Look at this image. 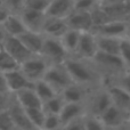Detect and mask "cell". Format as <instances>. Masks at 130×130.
<instances>
[{
    "mask_svg": "<svg viewBox=\"0 0 130 130\" xmlns=\"http://www.w3.org/2000/svg\"><path fill=\"white\" fill-rule=\"evenodd\" d=\"M11 11L9 10V8L6 6V4H5L4 1L0 2V23H2L5 20H6V17L10 14Z\"/></svg>",
    "mask_w": 130,
    "mask_h": 130,
    "instance_id": "obj_38",
    "label": "cell"
},
{
    "mask_svg": "<svg viewBox=\"0 0 130 130\" xmlns=\"http://www.w3.org/2000/svg\"><path fill=\"white\" fill-rule=\"evenodd\" d=\"M2 26H4L6 34L14 37H18L20 34H22L23 32H25L27 30L18 13L9 14L6 17V20L2 22Z\"/></svg>",
    "mask_w": 130,
    "mask_h": 130,
    "instance_id": "obj_22",
    "label": "cell"
},
{
    "mask_svg": "<svg viewBox=\"0 0 130 130\" xmlns=\"http://www.w3.org/2000/svg\"><path fill=\"white\" fill-rule=\"evenodd\" d=\"M4 75H5V79H6L8 90L11 94L20 89H23V88L33 87L34 82H32L31 80H29L24 75V73L20 70V67L16 70H11V71L6 72V73H4Z\"/></svg>",
    "mask_w": 130,
    "mask_h": 130,
    "instance_id": "obj_16",
    "label": "cell"
},
{
    "mask_svg": "<svg viewBox=\"0 0 130 130\" xmlns=\"http://www.w3.org/2000/svg\"><path fill=\"white\" fill-rule=\"evenodd\" d=\"M10 95L11 94H0V111H4L8 107Z\"/></svg>",
    "mask_w": 130,
    "mask_h": 130,
    "instance_id": "obj_37",
    "label": "cell"
},
{
    "mask_svg": "<svg viewBox=\"0 0 130 130\" xmlns=\"http://www.w3.org/2000/svg\"><path fill=\"white\" fill-rule=\"evenodd\" d=\"M24 1L25 0H4V2L11 13H20L24 7Z\"/></svg>",
    "mask_w": 130,
    "mask_h": 130,
    "instance_id": "obj_36",
    "label": "cell"
},
{
    "mask_svg": "<svg viewBox=\"0 0 130 130\" xmlns=\"http://www.w3.org/2000/svg\"><path fill=\"white\" fill-rule=\"evenodd\" d=\"M120 56L126 65L127 70H130V38L123 37L120 45Z\"/></svg>",
    "mask_w": 130,
    "mask_h": 130,
    "instance_id": "obj_32",
    "label": "cell"
},
{
    "mask_svg": "<svg viewBox=\"0 0 130 130\" xmlns=\"http://www.w3.org/2000/svg\"><path fill=\"white\" fill-rule=\"evenodd\" d=\"M90 62L94 64L97 71L104 76V82L105 80L119 75L127 70L119 54H110V53L98 50L96 55L90 59Z\"/></svg>",
    "mask_w": 130,
    "mask_h": 130,
    "instance_id": "obj_2",
    "label": "cell"
},
{
    "mask_svg": "<svg viewBox=\"0 0 130 130\" xmlns=\"http://www.w3.org/2000/svg\"><path fill=\"white\" fill-rule=\"evenodd\" d=\"M1 47L4 48L8 54H10L20 64L23 63L24 61H26L30 56L33 55L23 45V42L18 39V37L9 36V34H6V37L2 39Z\"/></svg>",
    "mask_w": 130,
    "mask_h": 130,
    "instance_id": "obj_10",
    "label": "cell"
},
{
    "mask_svg": "<svg viewBox=\"0 0 130 130\" xmlns=\"http://www.w3.org/2000/svg\"><path fill=\"white\" fill-rule=\"evenodd\" d=\"M97 52H98V46H97L95 33L92 31H83L80 34V39H79L75 53L72 56H76L79 58L90 61L96 55Z\"/></svg>",
    "mask_w": 130,
    "mask_h": 130,
    "instance_id": "obj_9",
    "label": "cell"
},
{
    "mask_svg": "<svg viewBox=\"0 0 130 130\" xmlns=\"http://www.w3.org/2000/svg\"><path fill=\"white\" fill-rule=\"evenodd\" d=\"M2 1H4V0H0V2H2Z\"/></svg>",
    "mask_w": 130,
    "mask_h": 130,
    "instance_id": "obj_45",
    "label": "cell"
},
{
    "mask_svg": "<svg viewBox=\"0 0 130 130\" xmlns=\"http://www.w3.org/2000/svg\"><path fill=\"white\" fill-rule=\"evenodd\" d=\"M0 94H11V92H9L6 79H5L4 73H1V72H0Z\"/></svg>",
    "mask_w": 130,
    "mask_h": 130,
    "instance_id": "obj_39",
    "label": "cell"
},
{
    "mask_svg": "<svg viewBox=\"0 0 130 130\" xmlns=\"http://www.w3.org/2000/svg\"><path fill=\"white\" fill-rule=\"evenodd\" d=\"M33 89H34V91L37 92V95L39 96V98L41 99L42 103L48 101L49 98H52V97L55 96L56 94H58V92L54 89V87H52V86L46 80H43V79L34 81Z\"/></svg>",
    "mask_w": 130,
    "mask_h": 130,
    "instance_id": "obj_25",
    "label": "cell"
},
{
    "mask_svg": "<svg viewBox=\"0 0 130 130\" xmlns=\"http://www.w3.org/2000/svg\"><path fill=\"white\" fill-rule=\"evenodd\" d=\"M107 81L119 85L120 87H122L124 90H127L130 94V70H126L119 75H115L111 79H107V80H105V82H107Z\"/></svg>",
    "mask_w": 130,
    "mask_h": 130,
    "instance_id": "obj_30",
    "label": "cell"
},
{
    "mask_svg": "<svg viewBox=\"0 0 130 130\" xmlns=\"http://www.w3.org/2000/svg\"><path fill=\"white\" fill-rule=\"evenodd\" d=\"M17 102L23 106L24 108H32V107H41L42 102L34 91L33 87H27L20 89L17 91L13 92Z\"/></svg>",
    "mask_w": 130,
    "mask_h": 130,
    "instance_id": "obj_21",
    "label": "cell"
},
{
    "mask_svg": "<svg viewBox=\"0 0 130 130\" xmlns=\"http://www.w3.org/2000/svg\"><path fill=\"white\" fill-rule=\"evenodd\" d=\"M95 87H88L80 83L72 82L61 91L65 102H76V103H86L90 91Z\"/></svg>",
    "mask_w": 130,
    "mask_h": 130,
    "instance_id": "obj_13",
    "label": "cell"
},
{
    "mask_svg": "<svg viewBox=\"0 0 130 130\" xmlns=\"http://www.w3.org/2000/svg\"><path fill=\"white\" fill-rule=\"evenodd\" d=\"M128 126H129V128H130V110L128 111Z\"/></svg>",
    "mask_w": 130,
    "mask_h": 130,
    "instance_id": "obj_43",
    "label": "cell"
},
{
    "mask_svg": "<svg viewBox=\"0 0 130 130\" xmlns=\"http://www.w3.org/2000/svg\"><path fill=\"white\" fill-rule=\"evenodd\" d=\"M85 104H86V113L101 117L113 103L105 85H102L98 86V87H95L90 91Z\"/></svg>",
    "mask_w": 130,
    "mask_h": 130,
    "instance_id": "obj_3",
    "label": "cell"
},
{
    "mask_svg": "<svg viewBox=\"0 0 130 130\" xmlns=\"http://www.w3.org/2000/svg\"><path fill=\"white\" fill-rule=\"evenodd\" d=\"M5 37H6V32H5V29L2 26V23H0V41H2Z\"/></svg>",
    "mask_w": 130,
    "mask_h": 130,
    "instance_id": "obj_41",
    "label": "cell"
},
{
    "mask_svg": "<svg viewBox=\"0 0 130 130\" xmlns=\"http://www.w3.org/2000/svg\"><path fill=\"white\" fill-rule=\"evenodd\" d=\"M20 16L23 20L25 26L27 30H32V31H38L42 32V27L46 21V13L43 11H37L32 10V9L25 8L23 7L22 10L20 11Z\"/></svg>",
    "mask_w": 130,
    "mask_h": 130,
    "instance_id": "obj_14",
    "label": "cell"
},
{
    "mask_svg": "<svg viewBox=\"0 0 130 130\" xmlns=\"http://www.w3.org/2000/svg\"><path fill=\"white\" fill-rule=\"evenodd\" d=\"M16 129L8 110L0 111V130H11Z\"/></svg>",
    "mask_w": 130,
    "mask_h": 130,
    "instance_id": "obj_35",
    "label": "cell"
},
{
    "mask_svg": "<svg viewBox=\"0 0 130 130\" xmlns=\"http://www.w3.org/2000/svg\"><path fill=\"white\" fill-rule=\"evenodd\" d=\"M127 37L130 38V17H129V20H128V34H127Z\"/></svg>",
    "mask_w": 130,
    "mask_h": 130,
    "instance_id": "obj_42",
    "label": "cell"
},
{
    "mask_svg": "<svg viewBox=\"0 0 130 130\" xmlns=\"http://www.w3.org/2000/svg\"><path fill=\"white\" fill-rule=\"evenodd\" d=\"M40 54L50 64H63L65 59L70 56V54L64 48L61 39L47 36H45V41Z\"/></svg>",
    "mask_w": 130,
    "mask_h": 130,
    "instance_id": "obj_5",
    "label": "cell"
},
{
    "mask_svg": "<svg viewBox=\"0 0 130 130\" xmlns=\"http://www.w3.org/2000/svg\"><path fill=\"white\" fill-rule=\"evenodd\" d=\"M65 20L69 25V29L78 30L80 32L92 31L95 25L94 16L91 11H82L74 9Z\"/></svg>",
    "mask_w": 130,
    "mask_h": 130,
    "instance_id": "obj_12",
    "label": "cell"
},
{
    "mask_svg": "<svg viewBox=\"0 0 130 130\" xmlns=\"http://www.w3.org/2000/svg\"><path fill=\"white\" fill-rule=\"evenodd\" d=\"M86 114V104L85 103H76V102H66L59 113L63 129L69 122L83 117Z\"/></svg>",
    "mask_w": 130,
    "mask_h": 130,
    "instance_id": "obj_19",
    "label": "cell"
},
{
    "mask_svg": "<svg viewBox=\"0 0 130 130\" xmlns=\"http://www.w3.org/2000/svg\"><path fill=\"white\" fill-rule=\"evenodd\" d=\"M42 79L54 87L57 92H61L70 83L73 82L64 64H50Z\"/></svg>",
    "mask_w": 130,
    "mask_h": 130,
    "instance_id": "obj_6",
    "label": "cell"
},
{
    "mask_svg": "<svg viewBox=\"0 0 130 130\" xmlns=\"http://www.w3.org/2000/svg\"><path fill=\"white\" fill-rule=\"evenodd\" d=\"M18 67H20V63L2 47L0 48V72L6 73V72L16 70Z\"/></svg>",
    "mask_w": 130,
    "mask_h": 130,
    "instance_id": "obj_28",
    "label": "cell"
},
{
    "mask_svg": "<svg viewBox=\"0 0 130 130\" xmlns=\"http://www.w3.org/2000/svg\"><path fill=\"white\" fill-rule=\"evenodd\" d=\"M50 63L41 54H33L20 64V70L32 82L43 78Z\"/></svg>",
    "mask_w": 130,
    "mask_h": 130,
    "instance_id": "obj_4",
    "label": "cell"
},
{
    "mask_svg": "<svg viewBox=\"0 0 130 130\" xmlns=\"http://www.w3.org/2000/svg\"><path fill=\"white\" fill-rule=\"evenodd\" d=\"M67 30H69V25H67L65 18L48 17L47 16L42 27V33L47 37L61 38Z\"/></svg>",
    "mask_w": 130,
    "mask_h": 130,
    "instance_id": "obj_20",
    "label": "cell"
},
{
    "mask_svg": "<svg viewBox=\"0 0 130 130\" xmlns=\"http://www.w3.org/2000/svg\"><path fill=\"white\" fill-rule=\"evenodd\" d=\"M101 120L105 129H121L129 128L128 126V112L112 104L103 114L101 115Z\"/></svg>",
    "mask_w": 130,
    "mask_h": 130,
    "instance_id": "obj_8",
    "label": "cell"
},
{
    "mask_svg": "<svg viewBox=\"0 0 130 130\" xmlns=\"http://www.w3.org/2000/svg\"><path fill=\"white\" fill-rule=\"evenodd\" d=\"M96 36V34H95ZM122 38H114V37L106 36H96L98 50L110 54H119L120 55V45Z\"/></svg>",
    "mask_w": 130,
    "mask_h": 130,
    "instance_id": "obj_23",
    "label": "cell"
},
{
    "mask_svg": "<svg viewBox=\"0 0 130 130\" xmlns=\"http://www.w3.org/2000/svg\"><path fill=\"white\" fill-rule=\"evenodd\" d=\"M66 103L65 99L63 98L61 92L56 94L55 96H53L52 98H49L48 101L42 103V108L46 113H54V114H59L63 108L64 104Z\"/></svg>",
    "mask_w": 130,
    "mask_h": 130,
    "instance_id": "obj_26",
    "label": "cell"
},
{
    "mask_svg": "<svg viewBox=\"0 0 130 130\" xmlns=\"http://www.w3.org/2000/svg\"><path fill=\"white\" fill-rule=\"evenodd\" d=\"M81 32L74 29H69L61 37V41L63 43L64 48L70 55H74L79 43V39H80Z\"/></svg>",
    "mask_w": 130,
    "mask_h": 130,
    "instance_id": "obj_24",
    "label": "cell"
},
{
    "mask_svg": "<svg viewBox=\"0 0 130 130\" xmlns=\"http://www.w3.org/2000/svg\"><path fill=\"white\" fill-rule=\"evenodd\" d=\"M74 10V0H50L46 15L48 17L66 18Z\"/></svg>",
    "mask_w": 130,
    "mask_h": 130,
    "instance_id": "obj_17",
    "label": "cell"
},
{
    "mask_svg": "<svg viewBox=\"0 0 130 130\" xmlns=\"http://www.w3.org/2000/svg\"><path fill=\"white\" fill-rule=\"evenodd\" d=\"M96 36L123 38L128 34V20H111L96 24L92 29Z\"/></svg>",
    "mask_w": 130,
    "mask_h": 130,
    "instance_id": "obj_7",
    "label": "cell"
},
{
    "mask_svg": "<svg viewBox=\"0 0 130 130\" xmlns=\"http://www.w3.org/2000/svg\"><path fill=\"white\" fill-rule=\"evenodd\" d=\"M0 48H1V41H0Z\"/></svg>",
    "mask_w": 130,
    "mask_h": 130,
    "instance_id": "obj_44",
    "label": "cell"
},
{
    "mask_svg": "<svg viewBox=\"0 0 130 130\" xmlns=\"http://www.w3.org/2000/svg\"><path fill=\"white\" fill-rule=\"evenodd\" d=\"M7 110H8L9 114H10L11 119H13V122L15 124L16 129H22V130L34 129L26 114V110L18 103L17 99L15 98V96L13 94L10 95V99H9Z\"/></svg>",
    "mask_w": 130,
    "mask_h": 130,
    "instance_id": "obj_11",
    "label": "cell"
},
{
    "mask_svg": "<svg viewBox=\"0 0 130 130\" xmlns=\"http://www.w3.org/2000/svg\"><path fill=\"white\" fill-rule=\"evenodd\" d=\"M98 6V0H74V9L82 11H92Z\"/></svg>",
    "mask_w": 130,
    "mask_h": 130,
    "instance_id": "obj_33",
    "label": "cell"
},
{
    "mask_svg": "<svg viewBox=\"0 0 130 130\" xmlns=\"http://www.w3.org/2000/svg\"><path fill=\"white\" fill-rule=\"evenodd\" d=\"M108 94L111 96L112 103L118 107L122 108L123 111L128 112L130 110V94L127 90L114 82H104Z\"/></svg>",
    "mask_w": 130,
    "mask_h": 130,
    "instance_id": "obj_15",
    "label": "cell"
},
{
    "mask_svg": "<svg viewBox=\"0 0 130 130\" xmlns=\"http://www.w3.org/2000/svg\"><path fill=\"white\" fill-rule=\"evenodd\" d=\"M26 114L31 121L32 126L34 129H42L43 122H45L46 112L43 111L42 106L41 107H32V108H25Z\"/></svg>",
    "mask_w": 130,
    "mask_h": 130,
    "instance_id": "obj_27",
    "label": "cell"
},
{
    "mask_svg": "<svg viewBox=\"0 0 130 130\" xmlns=\"http://www.w3.org/2000/svg\"><path fill=\"white\" fill-rule=\"evenodd\" d=\"M83 127H85V130L105 129L101 118L97 117V115L88 114V113H86L85 117H83Z\"/></svg>",
    "mask_w": 130,
    "mask_h": 130,
    "instance_id": "obj_31",
    "label": "cell"
},
{
    "mask_svg": "<svg viewBox=\"0 0 130 130\" xmlns=\"http://www.w3.org/2000/svg\"><path fill=\"white\" fill-rule=\"evenodd\" d=\"M45 130H55V129H63L59 114L54 113H46L45 122H43V128Z\"/></svg>",
    "mask_w": 130,
    "mask_h": 130,
    "instance_id": "obj_29",
    "label": "cell"
},
{
    "mask_svg": "<svg viewBox=\"0 0 130 130\" xmlns=\"http://www.w3.org/2000/svg\"><path fill=\"white\" fill-rule=\"evenodd\" d=\"M127 0H98V6H110V5L120 4V2H124Z\"/></svg>",
    "mask_w": 130,
    "mask_h": 130,
    "instance_id": "obj_40",
    "label": "cell"
},
{
    "mask_svg": "<svg viewBox=\"0 0 130 130\" xmlns=\"http://www.w3.org/2000/svg\"><path fill=\"white\" fill-rule=\"evenodd\" d=\"M18 39L32 54H40L43 46V41H45V34L42 32L26 30L18 36Z\"/></svg>",
    "mask_w": 130,
    "mask_h": 130,
    "instance_id": "obj_18",
    "label": "cell"
},
{
    "mask_svg": "<svg viewBox=\"0 0 130 130\" xmlns=\"http://www.w3.org/2000/svg\"><path fill=\"white\" fill-rule=\"evenodd\" d=\"M49 1L50 0H25L24 7L32 9V10L46 13V9H47L48 5H49Z\"/></svg>",
    "mask_w": 130,
    "mask_h": 130,
    "instance_id": "obj_34",
    "label": "cell"
},
{
    "mask_svg": "<svg viewBox=\"0 0 130 130\" xmlns=\"http://www.w3.org/2000/svg\"><path fill=\"white\" fill-rule=\"evenodd\" d=\"M63 64L73 82L88 87H98L104 85V76L97 71L90 61L70 55Z\"/></svg>",
    "mask_w": 130,
    "mask_h": 130,
    "instance_id": "obj_1",
    "label": "cell"
}]
</instances>
